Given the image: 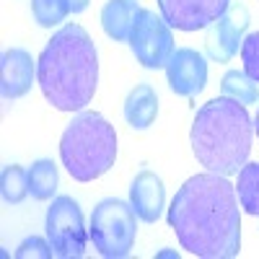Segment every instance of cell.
Segmentation results:
<instances>
[{"mask_svg": "<svg viewBox=\"0 0 259 259\" xmlns=\"http://www.w3.org/2000/svg\"><path fill=\"white\" fill-rule=\"evenodd\" d=\"M168 226L182 249L205 259H231L241 251V215L236 187L223 174L189 177L168 207Z\"/></svg>", "mask_w": 259, "mask_h": 259, "instance_id": "6da1fadb", "label": "cell"}, {"mask_svg": "<svg viewBox=\"0 0 259 259\" xmlns=\"http://www.w3.org/2000/svg\"><path fill=\"white\" fill-rule=\"evenodd\" d=\"M39 85L60 112H80L94 99L99 80V55L80 24H65L39 55Z\"/></svg>", "mask_w": 259, "mask_h": 259, "instance_id": "7a4b0ae2", "label": "cell"}, {"mask_svg": "<svg viewBox=\"0 0 259 259\" xmlns=\"http://www.w3.org/2000/svg\"><path fill=\"white\" fill-rule=\"evenodd\" d=\"M192 150L212 174H239L249 161L254 122L246 106L228 96L207 101L192 122Z\"/></svg>", "mask_w": 259, "mask_h": 259, "instance_id": "3957f363", "label": "cell"}, {"mask_svg": "<svg viewBox=\"0 0 259 259\" xmlns=\"http://www.w3.org/2000/svg\"><path fill=\"white\" fill-rule=\"evenodd\" d=\"M60 158L78 182H94L117 161V133L99 112H80L60 138Z\"/></svg>", "mask_w": 259, "mask_h": 259, "instance_id": "277c9868", "label": "cell"}, {"mask_svg": "<svg viewBox=\"0 0 259 259\" xmlns=\"http://www.w3.org/2000/svg\"><path fill=\"white\" fill-rule=\"evenodd\" d=\"M91 241L106 259H124L130 256L138 236V212L130 202L106 197L91 212Z\"/></svg>", "mask_w": 259, "mask_h": 259, "instance_id": "5b68a950", "label": "cell"}, {"mask_svg": "<svg viewBox=\"0 0 259 259\" xmlns=\"http://www.w3.org/2000/svg\"><path fill=\"white\" fill-rule=\"evenodd\" d=\"M89 236L91 233L85 231L80 205L73 197H68V194L55 197L52 205L47 207V241L55 256L80 259L85 254V239Z\"/></svg>", "mask_w": 259, "mask_h": 259, "instance_id": "8992f818", "label": "cell"}, {"mask_svg": "<svg viewBox=\"0 0 259 259\" xmlns=\"http://www.w3.org/2000/svg\"><path fill=\"white\" fill-rule=\"evenodd\" d=\"M130 50L143 68L148 70L166 68L168 57L174 55V34H171L168 21L156 11L143 8L133 34H130Z\"/></svg>", "mask_w": 259, "mask_h": 259, "instance_id": "52a82bcc", "label": "cell"}, {"mask_svg": "<svg viewBox=\"0 0 259 259\" xmlns=\"http://www.w3.org/2000/svg\"><path fill=\"white\" fill-rule=\"evenodd\" d=\"M249 24H251L249 8L244 3H231L228 11L207 26V39H205L207 57L215 60V62L233 60V55L239 52L241 41H244Z\"/></svg>", "mask_w": 259, "mask_h": 259, "instance_id": "ba28073f", "label": "cell"}, {"mask_svg": "<svg viewBox=\"0 0 259 259\" xmlns=\"http://www.w3.org/2000/svg\"><path fill=\"white\" fill-rule=\"evenodd\" d=\"M231 6V0H158L161 16L179 31L207 29Z\"/></svg>", "mask_w": 259, "mask_h": 259, "instance_id": "9c48e42d", "label": "cell"}, {"mask_svg": "<svg viewBox=\"0 0 259 259\" xmlns=\"http://www.w3.org/2000/svg\"><path fill=\"white\" fill-rule=\"evenodd\" d=\"M166 78L177 96H197L207 85V62L202 52L192 47H179L166 62Z\"/></svg>", "mask_w": 259, "mask_h": 259, "instance_id": "30bf717a", "label": "cell"}, {"mask_svg": "<svg viewBox=\"0 0 259 259\" xmlns=\"http://www.w3.org/2000/svg\"><path fill=\"white\" fill-rule=\"evenodd\" d=\"M39 78V62H34L31 52L24 47H11L0 57V94L13 101L31 91L34 80Z\"/></svg>", "mask_w": 259, "mask_h": 259, "instance_id": "8fae6325", "label": "cell"}, {"mask_svg": "<svg viewBox=\"0 0 259 259\" xmlns=\"http://www.w3.org/2000/svg\"><path fill=\"white\" fill-rule=\"evenodd\" d=\"M130 205L138 212V218L145 223H156L166 205V187L158 174L140 171L130 184Z\"/></svg>", "mask_w": 259, "mask_h": 259, "instance_id": "7c38bea8", "label": "cell"}, {"mask_svg": "<svg viewBox=\"0 0 259 259\" xmlns=\"http://www.w3.org/2000/svg\"><path fill=\"white\" fill-rule=\"evenodd\" d=\"M140 11L138 0H106L101 8V29L114 41H130Z\"/></svg>", "mask_w": 259, "mask_h": 259, "instance_id": "4fadbf2b", "label": "cell"}, {"mask_svg": "<svg viewBox=\"0 0 259 259\" xmlns=\"http://www.w3.org/2000/svg\"><path fill=\"white\" fill-rule=\"evenodd\" d=\"M158 117V96L148 83L135 85L124 99V119L133 130H148Z\"/></svg>", "mask_w": 259, "mask_h": 259, "instance_id": "5bb4252c", "label": "cell"}, {"mask_svg": "<svg viewBox=\"0 0 259 259\" xmlns=\"http://www.w3.org/2000/svg\"><path fill=\"white\" fill-rule=\"evenodd\" d=\"M57 166L50 158H39L29 168V194L34 200H52V194L57 192Z\"/></svg>", "mask_w": 259, "mask_h": 259, "instance_id": "9a60e30c", "label": "cell"}, {"mask_svg": "<svg viewBox=\"0 0 259 259\" xmlns=\"http://www.w3.org/2000/svg\"><path fill=\"white\" fill-rule=\"evenodd\" d=\"M221 94L239 101L241 106L256 104L259 101V89H256V80L249 78L244 70H228L221 80Z\"/></svg>", "mask_w": 259, "mask_h": 259, "instance_id": "2e32d148", "label": "cell"}, {"mask_svg": "<svg viewBox=\"0 0 259 259\" xmlns=\"http://www.w3.org/2000/svg\"><path fill=\"white\" fill-rule=\"evenodd\" d=\"M0 192H3V200L8 205L24 202L29 197V168L8 163L3 168V177H0Z\"/></svg>", "mask_w": 259, "mask_h": 259, "instance_id": "e0dca14e", "label": "cell"}, {"mask_svg": "<svg viewBox=\"0 0 259 259\" xmlns=\"http://www.w3.org/2000/svg\"><path fill=\"white\" fill-rule=\"evenodd\" d=\"M239 202L249 215H259V163H244L239 171Z\"/></svg>", "mask_w": 259, "mask_h": 259, "instance_id": "ac0fdd59", "label": "cell"}, {"mask_svg": "<svg viewBox=\"0 0 259 259\" xmlns=\"http://www.w3.org/2000/svg\"><path fill=\"white\" fill-rule=\"evenodd\" d=\"M31 13L41 29H52L68 18L70 6L68 0H31Z\"/></svg>", "mask_w": 259, "mask_h": 259, "instance_id": "d6986e66", "label": "cell"}, {"mask_svg": "<svg viewBox=\"0 0 259 259\" xmlns=\"http://www.w3.org/2000/svg\"><path fill=\"white\" fill-rule=\"evenodd\" d=\"M241 60H244V73L259 83V31L249 34L241 41Z\"/></svg>", "mask_w": 259, "mask_h": 259, "instance_id": "ffe728a7", "label": "cell"}, {"mask_svg": "<svg viewBox=\"0 0 259 259\" xmlns=\"http://www.w3.org/2000/svg\"><path fill=\"white\" fill-rule=\"evenodd\" d=\"M29 256H34V259H50V256H55V251H52L50 241L39 239V236H31V239H26L24 244L16 249V259H29Z\"/></svg>", "mask_w": 259, "mask_h": 259, "instance_id": "44dd1931", "label": "cell"}, {"mask_svg": "<svg viewBox=\"0 0 259 259\" xmlns=\"http://www.w3.org/2000/svg\"><path fill=\"white\" fill-rule=\"evenodd\" d=\"M68 6H70V13H83L89 8V0H68Z\"/></svg>", "mask_w": 259, "mask_h": 259, "instance_id": "7402d4cb", "label": "cell"}, {"mask_svg": "<svg viewBox=\"0 0 259 259\" xmlns=\"http://www.w3.org/2000/svg\"><path fill=\"white\" fill-rule=\"evenodd\" d=\"M254 133L259 135V112H256V117H254Z\"/></svg>", "mask_w": 259, "mask_h": 259, "instance_id": "603a6c76", "label": "cell"}]
</instances>
